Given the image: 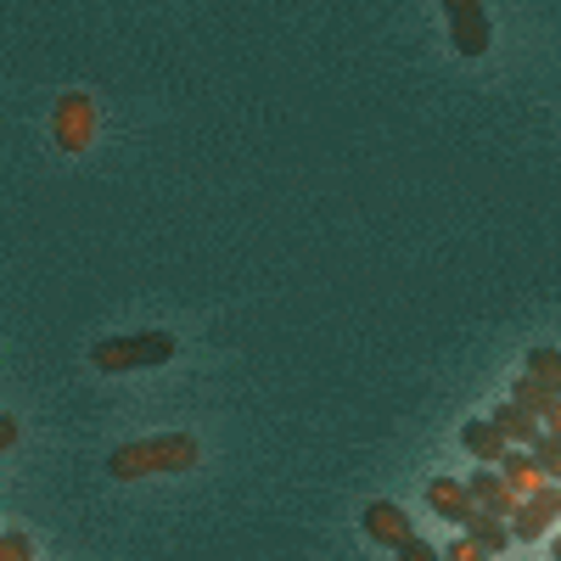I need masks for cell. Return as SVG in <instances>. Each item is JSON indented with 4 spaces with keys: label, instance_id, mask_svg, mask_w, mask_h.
<instances>
[{
    "label": "cell",
    "instance_id": "1",
    "mask_svg": "<svg viewBox=\"0 0 561 561\" xmlns=\"http://www.w3.org/2000/svg\"><path fill=\"white\" fill-rule=\"evenodd\" d=\"M197 466V438L192 433H158V438H135V444H118L107 455V472L118 483H135V478H163V472H185Z\"/></svg>",
    "mask_w": 561,
    "mask_h": 561
},
{
    "label": "cell",
    "instance_id": "2",
    "mask_svg": "<svg viewBox=\"0 0 561 561\" xmlns=\"http://www.w3.org/2000/svg\"><path fill=\"white\" fill-rule=\"evenodd\" d=\"M180 354V343L169 332H135V337H107L90 348V365L96 370H152V365H169Z\"/></svg>",
    "mask_w": 561,
    "mask_h": 561
},
{
    "label": "cell",
    "instance_id": "3",
    "mask_svg": "<svg viewBox=\"0 0 561 561\" xmlns=\"http://www.w3.org/2000/svg\"><path fill=\"white\" fill-rule=\"evenodd\" d=\"M51 140L62 152H84L90 140H96V102H90L84 90H62L51 102Z\"/></svg>",
    "mask_w": 561,
    "mask_h": 561
},
{
    "label": "cell",
    "instance_id": "4",
    "mask_svg": "<svg viewBox=\"0 0 561 561\" xmlns=\"http://www.w3.org/2000/svg\"><path fill=\"white\" fill-rule=\"evenodd\" d=\"M444 18H449V45L460 57H483L489 51V12H483V0H444Z\"/></svg>",
    "mask_w": 561,
    "mask_h": 561
},
{
    "label": "cell",
    "instance_id": "5",
    "mask_svg": "<svg viewBox=\"0 0 561 561\" xmlns=\"http://www.w3.org/2000/svg\"><path fill=\"white\" fill-rule=\"evenodd\" d=\"M359 528H365L370 545H388V550H399L404 539H415V528H410V517H404V505H393V500H370V505L359 511Z\"/></svg>",
    "mask_w": 561,
    "mask_h": 561
},
{
    "label": "cell",
    "instance_id": "6",
    "mask_svg": "<svg viewBox=\"0 0 561 561\" xmlns=\"http://www.w3.org/2000/svg\"><path fill=\"white\" fill-rule=\"evenodd\" d=\"M556 517H561V489H556V483H545L539 494H528V500H523L517 517H511V534H517V545H523V539H545Z\"/></svg>",
    "mask_w": 561,
    "mask_h": 561
},
{
    "label": "cell",
    "instance_id": "7",
    "mask_svg": "<svg viewBox=\"0 0 561 561\" xmlns=\"http://www.w3.org/2000/svg\"><path fill=\"white\" fill-rule=\"evenodd\" d=\"M472 500H478L483 511H494V517H505V523H511V517H517V511H523V500H528V494H523L517 483H511L505 472H494V466H483V472L472 478Z\"/></svg>",
    "mask_w": 561,
    "mask_h": 561
},
{
    "label": "cell",
    "instance_id": "8",
    "mask_svg": "<svg viewBox=\"0 0 561 561\" xmlns=\"http://www.w3.org/2000/svg\"><path fill=\"white\" fill-rule=\"evenodd\" d=\"M427 505L438 511L444 523H455V528H466V517L478 511L472 483H455V478H433V483H427Z\"/></svg>",
    "mask_w": 561,
    "mask_h": 561
},
{
    "label": "cell",
    "instance_id": "9",
    "mask_svg": "<svg viewBox=\"0 0 561 561\" xmlns=\"http://www.w3.org/2000/svg\"><path fill=\"white\" fill-rule=\"evenodd\" d=\"M460 449L478 455L483 466H500L511 455V438L494 427V415H489V421H466V427H460Z\"/></svg>",
    "mask_w": 561,
    "mask_h": 561
},
{
    "label": "cell",
    "instance_id": "10",
    "mask_svg": "<svg viewBox=\"0 0 561 561\" xmlns=\"http://www.w3.org/2000/svg\"><path fill=\"white\" fill-rule=\"evenodd\" d=\"M460 534H472V539H478L489 556H500V550H511V545H517L511 523H505V517H494V511H483V505L472 511V517H466V528H460Z\"/></svg>",
    "mask_w": 561,
    "mask_h": 561
},
{
    "label": "cell",
    "instance_id": "11",
    "mask_svg": "<svg viewBox=\"0 0 561 561\" xmlns=\"http://www.w3.org/2000/svg\"><path fill=\"white\" fill-rule=\"evenodd\" d=\"M494 427H500L511 444L528 449V444L539 438V415H534L528 404H517V399H505V404H494Z\"/></svg>",
    "mask_w": 561,
    "mask_h": 561
},
{
    "label": "cell",
    "instance_id": "12",
    "mask_svg": "<svg viewBox=\"0 0 561 561\" xmlns=\"http://www.w3.org/2000/svg\"><path fill=\"white\" fill-rule=\"evenodd\" d=\"M500 472H505V478H511V483H517V489H523V494H539V489H545V483H556V478H550V472H545V466H539V460H534V455H528V449H511V455H505V460H500Z\"/></svg>",
    "mask_w": 561,
    "mask_h": 561
},
{
    "label": "cell",
    "instance_id": "13",
    "mask_svg": "<svg viewBox=\"0 0 561 561\" xmlns=\"http://www.w3.org/2000/svg\"><path fill=\"white\" fill-rule=\"evenodd\" d=\"M511 399H517V404H528V410H534L539 421H545V415H550V410L561 404V393H550V388H545L539 377H517V382H511Z\"/></svg>",
    "mask_w": 561,
    "mask_h": 561
},
{
    "label": "cell",
    "instance_id": "14",
    "mask_svg": "<svg viewBox=\"0 0 561 561\" xmlns=\"http://www.w3.org/2000/svg\"><path fill=\"white\" fill-rule=\"evenodd\" d=\"M528 377H539L550 393H561V348H534L528 354Z\"/></svg>",
    "mask_w": 561,
    "mask_h": 561
},
{
    "label": "cell",
    "instance_id": "15",
    "mask_svg": "<svg viewBox=\"0 0 561 561\" xmlns=\"http://www.w3.org/2000/svg\"><path fill=\"white\" fill-rule=\"evenodd\" d=\"M528 455H534V460L545 466V472L561 483V438H556V433H539V438L528 444Z\"/></svg>",
    "mask_w": 561,
    "mask_h": 561
},
{
    "label": "cell",
    "instance_id": "16",
    "mask_svg": "<svg viewBox=\"0 0 561 561\" xmlns=\"http://www.w3.org/2000/svg\"><path fill=\"white\" fill-rule=\"evenodd\" d=\"M444 561H494V556H489V550H483V545H478L472 534H460V539H449Z\"/></svg>",
    "mask_w": 561,
    "mask_h": 561
},
{
    "label": "cell",
    "instance_id": "17",
    "mask_svg": "<svg viewBox=\"0 0 561 561\" xmlns=\"http://www.w3.org/2000/svg\"><path fill=\"white\" fill-rule=\"evenodd\" d=\"M28 556H34V539L23 528H12L7 539H0V561H28Z\"/></svg>",
    "mask_w": 561,
    "mask_h": 561
},
{
    "label": "cell",
    "instance_id": "18",
    "mask_svg": "<svg viewBox=\"0 0 561 561\" xmlns=\"http://www.w3.org/2000/svg\"><path fill=\"white\" fill-rule=\"evenodd\" d=\"M399 561H444V550L427 545V539H404V545H399Z\"/></svg>",
    "mask_w": 561,
    "mask_h": 561
},
{
    "label": "cell",
    "instance_id": "19",
    "mask_svg": "<svg viewBox=\"0 0 561 561\" xmlns=\"http://www.w3.org/2000/svg\"><path fill=\"white\" fill-rule=\"evenodd\" d=\"M18 415H0V449H18Z\"/></svg>",
    "mask_w": 561,
    "mask_h": 561
},
{
    "label": "cell",
    "instance_id": "20",
    "mask_svg": "<svg viewBox=\"0 0 561 561\" xmlns=\"http://www.w3.org/2000/svg\"><path fill=\"white\" fill-rule=\"evenodd\" d=\"M545 433H556V438H561V404H556V410L545 415Z\"/></svg>",
    "mask_w": 561,
    "mask_h": 561
},
{
    "label": "cell",
    "instance_id": "21",
    "mask_svg": "<svg viewBox=\"0 0 561 561\" xmlns=\"http://www.w3.org/2000/svg\"><path fill=\"white\" fill-rule=\"evenodd\" d=\"M550 556H556V561H561V539H550Z\"/></svg>",
    "mask_w": 561,
    "mask_h": 561
}]
</instances>
